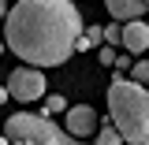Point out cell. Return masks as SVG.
<instances>
[{"instance_id":"obj_16","label":"cell","mask_w":149,"mask_h":145,"mask_svg":"<svg viewBox=\"0 0 149 145\" xmlns=\"http://www.w3.org/2000/svg\"><path fill=\"white\" fill-rule=\"evenodd\" d=\"M4 101H8V86H0V104H4Z\"/></svg>"},{"instance_id":"obj_7","label":"cell","mask_w":149,"mask_h":145,"mask_svg":"<svg viewBox=\"0 0 149 145\" xmlns=\"http://www.w3.org/2000/svg\"><path fill=\"white\" fill-rule=\"evenodd\" d=\"M108 4V15L119 19V22H130V19H146V0H104Z\"/></svg>"},{"instance_id":"obj_10","label":"cell","mask_w":149,"mask_h":145,"mask_svg":"<svg viewBox=\"0 0 149 145\" xmlns=\"http://www.w3.org/2000/svg\"><path fill=\"white\" fill-rule=\"evenodd\" d=\"M60 112H67V97L49 93V97H45V112H41V115H60Z\"/></svg>"},{"instance_id":"obj_14","label":"cell","mask_w":149,"mask_h":145,"mask_svg":"<svg viewBox=\"0 0 149 145\" xmlns=\"http://www.w3.org/2000/svg\"><path fill=\"white\" fill-rule=\"evenodd\" d=\"M116 71H119V74L130 71V56H116Z\"/></svg>"},{"instance_id":"obj_5","label":"cell","mask_w":149,"mask_h":145,"mask_svg":"<svg viewBox=\"0 0 149 145\" xmlns=\"http://www.w3.org/2000/svg\"><path fill=\"white\" fill-rule=\"evenodd\" d=\"M97 127H101V119H97V108H90V104H67V134H74V138H93L97 134Z\"/></svg>"},{"instance_id":"obj_6","label":"cell","mask_w":149,"mask_h":145,"mask_svg":"<svg viewBox=\"0 0 149 145\" xmlns=\"http://www.w3.org/2000/svg\"><path fill=\"white\" fill-rule=\"evenodd\" d=\"M119 45L127 49V56H142L149 49V22H146V19L123 22V41H119Z\"/></svg>"},{"instance_id":"obj_9","label":"cell","mask_w":149,"mask_h":145,"mask_svg":"<svg viewBox=\"0 0 149 145\" xmlns=\"http://www.w3.org/2000/svg\"><path fill=\"white\" fill-rule=\"evenodd\" d=\"M93 145H123V134L112 127V123H101V127H97V138H93Z\"/></svg>"},{"instance_id":"obj_1","label":"cell","mask_w":149,"mask_h":145,"mask_svg":"<svg viewBox=\"0 0 149 145\" xmlns=\"http://www.w3.org/2000/svg\"><path fill=\"white\" fill-rule=\"evenodd\" d=\"M82 30L74 0H15L4 19V45L30 67H60L74 56Z\"/></svg>"},{"instance_id":"obj_12","label":"cell","mask_w":149,"mask_h":145,"mask_svg":"<svg viewBox=\"0 0 149 145\" xmlns=\"http://www.w3.org/2000/svg\"><path fill=\"white\" fill-rule=\"evenodd\" d=\"M119 41H123V26H116V22L104 26V45H119Z\"/></svg>"},{"instance_id":"obj_8","label":"cell","mask_w":149,"mask_h":145,"mask_svg":"<svg viewBox=\"0 0 149 145\" xmlns=\"http://www.w3.org/2000/svg\"><path fill=\"white\" fill-rule=\"evenodd\" d=\"M93 45H104V26H86L82 37L74 41V52H86V49H93Z\"/></svg>"},{"instance_id":"obj_13","label":"cell","mask_w":149,"mask_h":145,"mask_svg":"<svg viewBox=\"0 0 149 145\" xmlns=\"http://www.w3.org/2000/svg\"><path fill=\"white\" fill-rule=\"evenodd\" d=\"M97 60H101V67H116V49L101 45V49H97Z\"/></svg>"},{"instance_id":"obj_2","label":"cell","mask_w":149,"mask_h":145,"mask_svg":"<svg viewBox=\"0 0 149 145\" xmlns=\"http://www.w3.org/2000/svg\"><path fill=\"white\" fill-rule=\"evenodd\" d=\"M108 123L123 134V145H149V86L134 78H112Z\"/></svg>"},{"instance_id":"obj_15","label":"cell","mask_w":149,"mask_h":145,"mask_svg":"<svg viewBox=\"0 0 149 145\" xmlns=\"http://www.w3.org/2000/svg\"><path fill=\"white\" fill-rule=\"evenodd\" d=\"M8 19V0H0V22Z\"/></svg>"},{"instance_id":"obj_18","label":"cell","mask_w":149,"mask_h":145,"mask_svg":"<svg viewBox=\"0 0 149 145\" xmlns=\"http://www.w3.org/2000/svg\"><path fill=\"white\" fill-rule=\"evenodd\" d=\"M4 49H8V45H4V37H0V56H4Z\"/></svg>"},{"instance_id":"obj_3","label":"cell","mask_w":149,"mask_h":145,"mask_svg":"<svg viewBox=\"0 0 149 145\" xmlns=\"http://www.w3.org/2000/svg\"><path fill=\"white\" fill-rule=\"evenodd\" d=\"M4 134L11 145H90L67 134V127H56L49 115H37V112H15L4 123Z\"/></svg>"},{"instance_id":"obj_4","label":"cell","mask_w":149,"mask_h":145,"mask_svg":"<svg viewBox=\"0 0 149 145\" xmlns=\"http://www.w3.org/2000/svg\"><path fill=\"white\" fill-rule=\"evenodd\" d=\"M8 97L19 101V104H34L45 97V71L41 67H15L8 74Z\"/></svg>"},{"instance_id":"obj_11","label":"cell","mask_w":149,"mask_h":145,"mask_svg":"<svg viewBox=\"0 0 149 145\" xmlns=\"http://www.w3.org/2000/svg\"><path fill=\"white\" fill-rule=\"evenodd\" d=\"M130 78H134V82H142V86H149V60L130 63Z\"/></svg>"},{"instance_id":"obj_17","label":"cell","mask_w":149,"mask_h":145,"mask_svg":"<svg viewBox=\"0 0 149 145\" xmlns=\"http://www.w3.org/2000/svg\"><path fill=\"white\" fill-rule=\"evenodd\" d=\"M0 145H11V142H8V134H0Z\"/></svg>"},{"instance_id":"obj_19","label":"cell","mask_w":149,"mask_h":145,"mask_svg":"<svg viewBox=\"0 0 149 145\" xmlns=\"http://www.w3.org/2000/svg\"><path fill=\"white\" fill-rule=\"evenodd\" d=\"M146 4H149V0H146Z\"/></svg>"}]
</instances>
